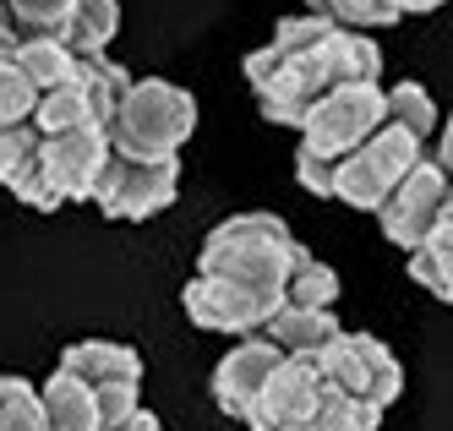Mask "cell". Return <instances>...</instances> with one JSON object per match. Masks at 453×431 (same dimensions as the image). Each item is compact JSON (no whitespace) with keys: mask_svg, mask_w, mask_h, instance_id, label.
<instances>
[{"mask_svg":"<svg viewBox=\"0 0 453 431\" xmlns=\"http://www.w3.org/2000/svg\"><path fill=\"white\" fill-rule=\"evenodd\" d=\"M268 126L296 131L322 93L344 82H382V50L361 27H344L322 12H296L273 27L263 50L241 60Z\"/></svg>","mask_w":453,"mask_h":431,"instance_id":"obj_1","label":"cell"},{"mask_svg":"<svg viewBox=\"0 0 453 431\" xmlns=\"http://www.w3.org/2000/svg\"><path fill=\"white\" fill-rule=\"evenodd\" d=\"M432 137H437V104L420 82H394L388 88V115L372 137L339 158L334 170V196L355 213H377L394 186L415 170L420 158L432 153Z\"/></svg>","mask_w":453,"mask_h":431,"instance_id":"obj_2","label":"cell"},{"mask_svg":"<svg viewBox=\"0 0 453 431\" xmlns=\"http://www.w3.org/2000/svg\"><path fill=\"white\" fill-rule=\"evenodd\" d=\"M306 257L311 251L296 241V229H289L279 213H235V219L213 224V235L197 251V273L241 279V284L284 295Z\"/></svg>","mask_w":453,"mask_h":431,"instance_id":"obj_3","label":"cell"},{"mask_svg":"<svg viewBox=\"0 0 453 431\" xmlns=\"http://www.w3.org/2000/svg\"><path fill=\"white\" fill-rule=\"evenodd\" d=\"M197 131V98L186 88L165 82V77H142L126 88L120 110L110 137L120 153H137V158H170L186 148V137Z\"/></svg>","mask_w":453,"mask_h":431,"instance_id":"obj_4","label":"cell"},{"mask_svg":"<svg viewBox=\"0 0 453 431\" xmlns=\"http://www.w3.org/2000/svg\"><path fill=\"white\" fill-rule=\"evenodd\" d=\"M382 115H388V88L382 82H344L334 93H322L306 110V120L296 126L301 131V158H317V164H334L339 170V158L361 148L382 126Z\"/></svg>","mask_w":453,"mask_h":431,"instance_id":"obj_5","label":"cell"},{"mask_svg":"<svg viewBox=\"0 0 453 431\" xmlns=\"http://www.w3.org/2000/svg\"><path fill=\"white\" fill-rule=\"evenodd\" d=\"M126 88H132V77H126V65H115L110 55H77L72 77L50 88L39 98V131H66V126H115V110Z\"/></svg>","mask_w":453,"mask_h":431,"instance_id":"obj_6","label":"cell"},{"mask_svg":"<svg viewBox=\"0 0 453 431\" xmlns=\"http://www.w3.org/2000/svg\"><path fill=\"white\" fill-rule=\"evenodd\" d=\"M180 191V153L170 158H137V153H110L104 175H99V191L93 203L110 224H142L153 213H165Z\"/></svg>","mask_w":453,"mask_h":431,"instance_id":"obj_7","label":"cell"},{"mask_svg":"<svg viewBox=\"0 0 453 431\" xmlns=\"http://www.w3.org/2000/svg\"><path fill=\"white\" fill-rule=\"evenodd\" d=\"M115 153L110 126H66V131H44V213L66 208V203H93L99 175Z\"/></svg>","mask_w":453,"mask_h":431,"instance_id":"obj_8","label":"cell"},{"mask_svg":"<svg viewBox=\"0 0 453 431\" xmlns=\"http://www.w3.org/2000/svg\"><path fill=\"white\" fill-rule=\"evenodd\" d=\"M311 360H317V372H322V382H328V388L355 393V399H372L382 410L404 393L399 355L388 350L377 334H339L334 344H322Z\"/></svg>","mask_w":453,"mask_h":431,"instance_id":"obj_9","label":"cell"},{"mask_svg":"<svg viewBox=\"0 0 453 431\" xmlns=\"http://www.w3.org/2000/svg\"><path fill=\"white\" fill-rule=\"evenodd\" d=\"M180 306L186 317L208 327V334H263L273 322V312L284 306V295L273 289H257V284H241V279H219V273H197L186 289H180Z\"/></svg>","mask_w":453,"mask_h":431,"instance_id":"obj_10","label":"cell"},{"mask_svg":"<svg viewBox=\"0 0 453 431\" xmlns=\"http://www.w3.org/2000/svg\"><path fill=\"white\" fill-rule=\"evenodd\" d=\"M448 191H453V175L437 164V153H426L415 164V170L394 186V196L377 208V224H382V235L388 246H399V251H415L420 241L432 235V224L442 219V203H448Z\"/></svg>","mask_w":453,"mask_h":431,"instance_id":"obj_11","label":"cell"},{"mask_svg":"<svg viewBox=\"0 0 453 431\" xmlns=\"http://www.w3.org/2000/svg\"><path fill=\"white\" fill-rule=\"evenodd\" d=\"M322 372H317V360L306 355H284L273 377L263 382V393H257V404L246 415V431H306L317 404H322Z\"/></svg>","mask_w":453,"mask_h":431,"instance_id":"obj_12","label":"cell"},{"mask_svg":"<svg viewBox=\"0 0 453 431\" xmlns=\"http://www.w3.org/2000/svg\"><path fill=\"white\" fill-rule=\"evenodd\" d=\"M284 355H289L284 344L246 334V339H241V344H235V350L213 366V404L230 415V420H246V415H251V404H257V393H263V382L273 377V366H279Z\"/></svg>","mask_w":453,"mask_h":431,"instance_id":"obj_13","label":"cell"},{"mask_svg":"<svg viewBox=\"0 0 453 431\" xmlns=\"http://www.w3.org/2000/svg\"><path fill=\"white\" fill-rule=\"evenodd\" d=\"M39 148H44L39 120L0 126V186H6L17 203L44 213V164H39Z\"/></svg>","mask_w":453,"mask_h":431,"instance_id":"obj_14","label":"cell"},{"mask_svg":"<svg viewBox=\"0 0 453 431\" xmlns=\"http://www.w3.org/2000/svg\"><path fill=\"white\" fill-rule=\"evenodd\" d=\"M44 415H50V431H104L93 382L66 366H55L44 382Z\"/></svg>","mask_w":453,"mask_h":431,"instance_id":"obj_15","label":"cell"},{"mask_svg":"<svg viewBox=\"0 0 453 431\" xmlns=\"http://www.w3.org/2000/svg\"><path fill=\"white\" fill-rule=\"evenodd\" d=\"M60 366L88 377L93 388H104V382H142V355L132 344H110V339L66 344V350H60Z\"/></svg>","mask_w":453,"mask_h":431,"instance_id":"obj_16","label":"cell"},{"mask_svg":"<svg viewBox=\"0 0 453 431\" xmlns=\"http://www.w3.org/2000/svg\"><path fill=\"white\" fill-rule=\"evenodd\" d=\"M410 279L420 289H432L442 306H453V191L442 203V219L432 224V235L410 251Z\"/></svg>","mask_w":453,"mask_h":431,"instance_id":"obj_17","label":"cell"},{"mask_svg":"<svg viewBox=\"0 0 453 431\" xmlns=\"http://www.w3.org/2000/svg\"><path fill=\"white\" fill-rule=\"evenodd\" d=\"M344 334V327H339V317H334V306H279L273 312V322H268V339L273 344H284L289 355H317L322 344H334Z\"/></svg>","mask_w":453,"mask_h":431,"instance_id":"obj_18","label":"cell"},{"mask_svg":"<svg viewBox=\"0 0 453 431\" xmlns=\"http://www.w3.org/2000/svg\"><path fill=\"white\" fill-rule=\"evenodd\" d=\"M120 33V0H77V12L66 22V44L77 55H104Z\"/></svg>","mask_w":453,"mask_h":431,"instance_id":"obj_19","label":"cell"},{"mask_svg":"<svg viewBox=\"0 0 453 431\" xmlns=\"http://www.w3.org/2000/svg\"><path fill=\"white\" fill-rule=\"evenodd\" d=\"M0 431H50L44 388H34L27 377L0 372Z\"/></svg>","mask_w":453,"mask_h":431,"instance_id":"obj_20","label":"cell"},{"mask_svg":"<svg viewBox=\"0 0 453 431\" xmlns=\"http://www.w3.org/2000/svg\"><path fill=\"white\" fill-rule=\"evenodd\" d=\"M17 60L27 65V77L39 82V98H44L50 88H60V82L72 77L77 50H72L66 39H22V44H17Z\"/></svg>","mask_w":453,"mask_h":431,"instance_id":"obj_21","label":"cell"},{"mask_svg":"<svg viewBox=\"0 0 453 431\" xmlns=\"http://www.w3.org/2000/svg\"><path fill=\"white\" fill-rule=\"evenodd\" d=\"M34 110H39V82L27 77L17 55H0V126L34 120Z\"/></svg>","mask_w":453,"mask_h":431,"instance_id":"obj_22","label":"cell"},{"mask_svg":"<svg viewBox=\"0 0 453 431\" xmlns=\"http://www.w3.org/2000/svg\"><path fill=\"white\" fill-rule=\"evenodd\" d=\"M72 12H77V0H12L22 39H66Z\"/></svg>","mask_w":453,"mask_h":431,"instance_id":"obj_23","label":"cell"},{"mask_svg":"<svg viewBox=\"0 0 453 431\" xmlns=\"http://www.w3.org/2000/svg\"><path fill=\"white\" fill-rule=\"evenodd\" d=\"M306 12H322L344 27H394L404 17L394 0H306Z\"/></svg>","mask_w":453,"mask_h":431,"instance_id":"obj_24","label":"cell"},{"mask_svg":"<svg viewBox=\"0 0 453 431\" xmlns=\"http://www.w3.org/2000/svg\"><path fill=\"white\" fill-rule=\"evenodd\" d=\"M284 301H289V306H334V301H339V273L328 268V262L306 257L301 268H296V279H289Z\"/></svg>","mask_w":453,"mask_h":431,"instance_id":"obj_25","label":"cell"},{"mask_svg":"<svg viewBox=\"0 0 453 431\" xmlns=\"http://www.w3.org/2000/svg\"><path fill=\"white\" fill-rule=\"evenodd\" d=\"M22 33H17V17H12V0H0V55H17Z\"/></svg>","mask_w":453,"mask_h":431,"instance_id":"obj_26","label":"cell"},{"mask_svg":"<svg viewBox=\"0 0 453 431\" xmlns=\"http://www.w3.org/2000/svg\"><path fill=\"white\" fill-rule=\"evenodd\" d=\"M432 153H437V164H442V170L453 175V115L442 120V131H437V148H432Z\"/></svg>","mask_w":453,"mask_h":431,"instance_id":"obj_27","label":"cell"},{"mask_svg":"<svg viewBox=\"0 0 453 431\" xmlns=\"http://www.w3.org/2000/svg\"><path fill=\"white\" fill-rule=\"evenodd\" d=\"M120 431H170V426H165V420H158L153 410H137V415H132V420H126Z\"/></svg>","mask_w":453,"mask_h":431,"instance_id":"obj_28","label":"cell"}]
</instances>
